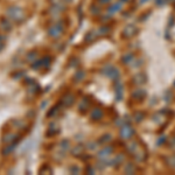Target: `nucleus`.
Returning a JSON list of instances; mask_svg holds the SVG:
<instances>
[{"mask_svg":"<svg viewBox=\"0 0 175 175\" xmlns=\"http://www.w3.org/2000/svg\"><path fill=\"white\" fill-rule=\"evenodd\" d=\"M7 17L10 18L11 20L13 21H22L23 19H25V12L22 8L20 7H17V6H14V7H11V8H8V11H7Z\"/></svg>","mask_w":175,"mask_h":175,"instance_id":"obj_1","label":"nucleus"},{"mask_svg":"<svg viewBox=\"0 0 175 175\" xmlns=\"http://www.w3.org/2000/svg\"><path fill=\"white\" fill-rule=\"evenodd\" d=\"M48 34H49L50 38H53V39L60 38L61 35L63 34V26L60 25V23L51 25L49 27V29H48Z\"/></svg>","mask_w":175,"mask_h":175,"instance_id":"obj_2","label":"nucleus"},{"mask_svg":"<svg viewBox=\"0 0 175 175\" xmlns=\"http://www.w3.org/2000/svg\"><path fill=\"white\" fill-rule=\"evenodd\" d=\"M134 134V130L133 127L130 125H124L120 130V137L123 139H130Z\"/></svg>","mask_w":175,"mask_h":175,"instance_id":"obj_3","label":"nucleus"},{"mask_svg":"<svg viewBox=\"0 0 175 175\" xmlns=\"http://www.w3.org/2000/svg\"><path fill=\"white\" fill-rule=\"evenodd\" d=\"M104 74L106 76H109L110 78H112V79H116V78L119 77V71L113 67H106L104 69Z\"/></svg>","mask_w":175,"mask_h":175,"instance_id":"obj_4","label":"nucleus"},{"mask_svg":"<svg viewBox=\"0 0 175 175\" xmlns=\"http://www.w3.org/2000/svg\"><path fill=\"white\" fill-rule=\"evenodd\" d=\"M136 32H137V27H136L134 25H128V26H126L125 27L123 34H124V36H125V38H131V36L134 35Z\"/></svg>","mask_w":175,"mask_h":175,"instance_id":"obj_5","label":"nucleus"},{"mask_svg":"<svg viewBox=\"0 0 175 175\" xmlns=\"http://www.w3.org/2000/svg\"><path fill=\"white\" fill-rule=\"evenodd\" d=\"M133 81H134L136 84H144L147 81V77H146V75L144 72H138L137 75L133 77Z\"/></svg>","mask_w":175,"mask_h":175,"instance_id":"obj_6","label":"nucleus"},{"mask_svg":"<svg viewBox=\"0 0 175 175\" xmlns=\"http://www.w3.org/2000/svg\"><path fill=\"white\" fill-rule=\"evenodd\" d=\"M145 96H146V91L144 89H137L132 92V97L134 99H142L145 98Z\"/></svg>","mask_w":175,"mask_h":175,"instance_id":"obj_7","label":"nucleus"},{"mask_svg":"<svg viewBox=\"0 0 175 175\" xmlns=\"http://www.w3.org/2000/svg\"><path fill=\"white\" fill-rule=\"evenodd\" d=\"M111 153H112V147L108 146V147H104L100 152H99L98 157L99 158H106V157H109Z\"/></svg>","mask_w":175,"mask_h":175,"instance_id":"obj_8","label":"nucleus"},{"mask_svg":"<svg viewBox=\"0 0 175 175\" xmlns=\"http://www.w3.org/2000/svg\"><path fill=\"white\" fill-rule=\"evenodd\" d=\"M102 117H103V112H102L100 109H95L92 111V113H91V118L93 120H99Z\"/></svg>","mask_w":175,"mask_h":175,"instance_id":"obj_9","label":"nucleus"},{"mask_svg":"<svg viewBox=\"0 0 175 175\" xmlns=\"http://www.w3.org/2000/svg\"><path fill=\"white\" fill-rule=\"evenodd\" d=\"M138 148H139V146H138L137 142H131V144L127 146V151H128V153L136 154V152L138 151Z\"/></svg>","mask_w":175,"mask_h":175,"instance_id":"obj_10","label":"nucleus"},{"mask_svg":"<svg viewBox=\"0 0 175 175\" xmlns=\"http://www.w3.org/2000/svg\"><path fill=\"white\" fill-rule=\"evenodd\" d=\"M136 166L133 164H127L125 167V169H124V172H125L126 174H134L136 173Z\"/></svg>","mask_w":175,"mask_h":175,"instance_id":"obj_11","label":"nucleus"},{"mask_svg":"<svg viewBox=\"0 0 175 175\" xmlns=\"http://www.w3.org/2000/svg\"><path fill=\"white\" fill-rule=\"evenodd\" d=\"M133 59H134L133 54L128 53V54H126L125 56L123 57V62H124L125 64H128V63H131V61H133Z\"/></svg>","mask_w":175,"mask_h":175,"instance_id":"obj_12","label":"nucleus"},{"mask_svg":"<svg viewBox=\"0 0 175 175\" xmlns=\"http://www.w3.org/2000/svg\"><path fill=\"white\" fill-rule=\"evenodd\" d=\"M124 161V155H121V154H119V155H117L112 161H111V164H115V165H121V162Z\"/></svg>","mask_w":175,"mask_h":175,"instance_id":"obj_13","label":"nucleus"},{"mask_svg":"<svg viewBox=\"0 0 175 175\" xmlns=\"http://www.w3.org/2000/svg\"><path fill=\"white\" fill-rule=\"evenodd\" d=\"M167 164H168L169 167L175 168V155H170V157L167 158Z\"/></svg>","mask_w":175,"mask_h":175,"instance_id":"obj_14","label":"nucleus"},{"mask_svg":"<svg viewBox=\"0 0 175 175\" xmlns=\"http://www.w3.org/2000/svg\"><path fill=\"white\" fill-rule=\"evenodd\" d=\"M64 103H66L67 106H70L72 103H74V96L72 95H68L66 97V100H64Z\"/></svg>","mask_w":175,"mask_h":175,"instance_id":"obj_15","label":"nucleus"},{"mask_svg":"<svg viewBox=\"0 0 175 175\" xmlns=\"http://www.w3.org/2000/svg\"><path fill=\"white\" fill-rule=\"evenodd\" d=\"M120 4H115L113 6H111L109 8V12L110 13H115V12H117V11H119L120 10Z\"/></svg>","mask_w":175,"mask_h":175,"instance_id":"obj_16","label":"nucleus"},{"mask_svg":"<svg viewBox=\"0 0 175 175\" xmlns=\"http://www.w3.org/2000/svg\"><path fill=\"white\" fill-rule=\"evenodd\" d=\"M167 139H168L167 136H161V137H159V139L157 140V145H158V146H161L162 144H165V142L167 141Z\"/></svg>","mask_w":175,"mask_h":175,"instance_id":"obj_17","label":"nucleus"},{"mask_svg":"<svg viewBox=\"0 0 175 175\" xmlns=\"http://www.w3.org/2000/svg\"><path fill=\"white\" fill-rule=\"evenodd\" d=\"M144 117H145V115H144L142 112H137V113L134 115V118H136V121H137V123H140V121L144 119Z\"/></svg>","mask_w":175,"mask_h":175,"instance_id":"obj_18","label":"nucleus"},{"mask_svg":"<svg viewBox=\"0 0 175 175\" xmlns=\"http://www.w3.org/2000/svg\"><path fill=\"white\" fill-rule=\"evenodd\" d=\"M1 27L4 28V29H6V31H8V29L11 28V23H10V21L2 20V21H1Z\"/></svg>","mask_w":175,"mask_h":175,"instance_id":"obj_19","label":"nucleus"},{"mask_svg":"<svg viewBox=\"0 0 175 175\" xmlns=\"http://www.w3.org/2000/svg\"><path fill=\"white\" fill-rule=\"evenodd\" d=\"M110 140H111V136H110V134H106V136H104V138L100 139V142L104 144V142H108V141H110Z\"/></svg>","mask_w":175,"mask_h":175,"instance_id":"obj_20","label":"nucleus"},{"mask_svg":"<svg viewBox=\"0 0 175 175\" xmlns=\"http://www.w3.org/2000/svg\"><path fill=\"white\" fill-rule=\"evenodd\" d=\"M82 149H83L82 147H79V146H78V147L76 148V151L74 149V153H75V154H79V153H81V152H82Z\"/></svg>","mask_w":175,"mask_h":175,"instance_id":"obj_21","label":"nucleus"},{"mask_svg":"<svg viewBox=\"0 0 175 175\" xmlns=\"http://www.w3.org/2000/svg\"><path fill=\"white\" fill-rule=\"evenodd\" d=\"M157 2H158L159 5H164L165 0H157Z\"/></svg>","mask_w":175,"mask_h":175,"instance_id":"obj_22","label":"nucleus"},{"mask_svg":"<svg viewBox=\"0 0 175 175\" xmlns=\"http://www.w3.org/2000/svg\"><path fill=\"white\" fill-rule=\"evenodd\" d=\"M172 147H175V138H172Z\"/></svg>","mask_w":175,"mask_h":175,"instance_id":"obj_23","label":"nucleus"},{"mask_svg":"<svg viewBox=\"0 0 175 175\" xmlns=\"http://www.w3.org/2000/svg\"><path fill=\"white\" fill-rule=\"evenodd\" d=\"M2 46H4V43H2V41H1V40H0V49H1V48H2Z\"/></svg>","mask_w":175,"mask_h":175,"instance_id":"obj_24","label":"nucleus"},{"mask_svg":"<svg viewBox=\"0 0 175 175\" xmlns=\"http://www.w3.org/2000/svg\"><path fill=\"white\" fill-rule=\"evenodd\" d=\"M100 1H102V2H108L109 0H100Z\"/></svg>","mask_w":175,"mask_h":175,"instance_id":"obj_25","label":"nucleus"},{"mask_svg":"<svg viewBox=\"0 0 175 175\" xmlns=\"http://www.w3.org/2000/svg\"><path fill=\"white\" fill-rule=\"evenodd\" d=\"M174 87H175V82H174Z\"/></svg>","mask_w":175,"mask_h":175,"instance_id":"obj_26","label":"nucleus"}]
</instances>
